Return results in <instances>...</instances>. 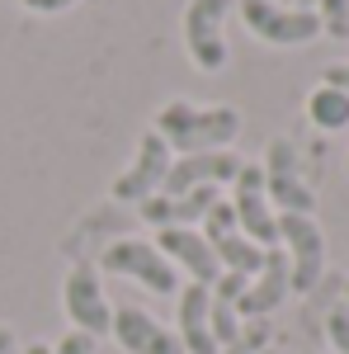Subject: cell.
Instances as JSON below:
<instances>
[{"mask_svg": "<svg viewBox=\"0 0 349 354\" xmlns=\"http://www.w3.org/2000/svg\"><path fill=\"white\" fill-rule=\"evenodd\" d=\"M156 133L165 137V147H180L185 156H194V151H227V142L241 133V113L194 109L189 100H170L156 113Z\"/></svg>", "mask_w": 349, "mask_h": 354, "instance_id": "6da1fadb", "label": "cell"}, {"mask_svg": "<svg viewBox=\"0 0 349 354\" xmlns=\"http://www.w3.org/2000/svg\"><path fill=\"white\" fill-rule=\"evenodd\" d=\"M279 245H288V283L293 293H312L326 274V236L307 213H279Z\"/></svg>", "mask_w": 349, "mask_h": 354, "instance_id": "7a4b0ae2", "label": "cell"}, {"mask_svg": "<svg viewBox=\"0 0 349 354\" xmlns=\"http://www.w3.org/2000/svg\"><path fill=\"white\" fill-rule=\"evenodd\" d=\"M232 213H236V227L241 236L260 245V250H274L279 245V213H269V194H265V165L245 161L232 180Z\"/></svg>", "mask_w": 349, "mask_h": 354, "instance_id": "3957f363", "label": "cell"}, {"mask_svg": "<svg viewBox=\"0 0 349 354\" xmlns=\"http://www.w3.org/2000/svg\"><path fill=\"white\" fill-rule=\"evenodd\" d=\"M203 241L213 245L217 265L227 274H260L265 270V255L269 250H260V245L250 241V236H241V227H236V213H232V203L227 198H217L213 208H208V218H203Z\"/></svg>", "mask_w": 349, "mask_h": 354, "instance_id": "277c9868", "label": "cell"}, {"mask_svg": "<svg viewBox=\"0 0 349 354\" xmlns=\"http://www.w3.org/2000/svg\"><path fill=\"white\" fill-rule=\"evenodd\" d=\"M241 19L255 38H265L274 48H297V43H312L321 33L317 10H288L274 0H241Z\"/></svg>", "mask_w": 349, "mask_h": 354, "instance_id": "5b68a950", "label": "cell"}, {"mask_svg": "<svg viewBox=\"0 0 349 354\" xmlns=\"http://www.w3.org/2000/svg\"><path fill=\"white\" fill-rule=\"evenodd\" d=\"M265 194L269 203H279V213H307L317 208V194L302 180V165H297V147L288 137H274L265 151Z\"/></svg>", "mask_w": 349, "mask_h": 354, "instance_id": "8992f818", "label": "cell"}, {"mask_svg": "<svg viewBox=\"0 0 349 354\" xmlns=\"http://www.w3.org/2000/svg\"><path fill=\"white\" fill-rule=\"evenodd\" d=\"M227 15H232V0H189L185 43L198 71H222L227 66V38H222Z\"/></svg>", "mask_w": 349, "mask_h": 354, "instance_id": "52a82bcc", "label": "cell"}, {"mask_svg": "<svg viewBox=\"0 0 349 354\" xmlns=\"http://www.w3.org/2000/svg\"><path fill=\"white\" fill-rule=\"evenodd\" d=\"M104 270H109V274H128V279H137V283H142V288H151L156 298L180 288V274H175V265H170V260H165V255H161L151 241H137V236L109 245V250H104Z\"/></svg>", "mask_w": 349, "mask_h": 354, "instance_id": "ba28073f", "label": "cell"}, {"mask_svg": "<svg viewBox=\"0 0 349 354\" xmlns=\"http://www.w3.org/2000/svg\"><path fill=\"white\" fill-rule=\"evenodd\" d=\"M62 302H66V317H71V326L85 330L90 340H100L113 322V307H109L104 288H100V274L90 270V265H76V270L66 274V288H62Z\"/></svg>", "mask_w": 349, "mask_h": 354, "instance_id": "9c48e42d", "label": "cell"}, {"mask_svg": "<svg viewBox=\"0 0 349 354\" xmlns=\"http://www.w3.org/2000/svg\"><path fill=\"white\" fill-rule=\"evenodd\" d=\"M165 170H170V147H165V137L151 128V133L142 137V147H137V161L113 180V198H118V203H142V198H151V194L165 185Z\"/></svg>", "mask_w": 349, "mask_h": 354, "instance_id": "30bf717a", "label": "cell"}, {"mask_svg": "<svg viewBox=\"0 0 349 354\" xmlns=\"http://www.w3.org/2000/svg\"><path fill=\"white\" fill-rule=\"evenodd\" d=\"M156 250H161L170 265L189 270V279H194V283H203V288H213L217 279H222V265H217L213 245L203 241V232H194V227H161Z\"/></svg>", "mask_w": 349, "mask_h": 354, "instance_id": "8fae6325", "label": "cell"}, {"mask_svg": "<svg viewBox=\"0 0 349 354\" xmlns=\"http://www.w3.org/2000/svg\"><path fill=\"white\" fill-rule=\"evenodd\" d=\"M241 165L245 161L236 151H194L185 161H170L161 194L175 198V194H189V189H198V185H227V180H236Z\"/></svg>", "mask_w": 349, "mask_h": 354, "instance_id": "7c38bea8", "label": "cell"}, {"mask_svg": "<svg viewBox=\"0 0 349 354\" xmlns=\"http://www.w3.org/2000/svg\"><path fill=\"white\" fill-rule=\"evenodd\" d=\"M109 330L118 335V345L128 354H185L180 335H170V330H165L156 317H147L142 307H118L113 322H109Z\"/></svg>", "mask_w": 349, "mask_h": 354, "instance_id": "4fadbf2b", "label": "cell"}, {"mask_svg": "<svg viewBox=\"0 0 349 354\" xmlns=\"http://www.w3.org/2000/svg\"><path fill=\"white\" fill-rule=\"evenodd\" d=\"M288 293H293V283H288V255L274 245L265 255V270L255 274V283H245V293L236 298V317H250V322L255 317H269Z\"/></svg>", "mask_w": 349, "mask_h": 354, "instance_id": "5bb4252c", "label": "cell"}, {"mask_svg": "<svg viewBox=\"0 0 349 354\" xmlns=\"http://www.w3.org/2000/svg\"><path fill=\"white\" fill-rule=\"evenodd\" d=\"M217 198H222L217 185H198V189L175 194V198L151 194V198H142V218L151 222V227H194V222L208 218V208H213Z\"/></svg>", "mask_w": 349, "mask_h": 354, "instance_id": "9a60e30c", "label": "cell"}, {"mask_svg": "<svg viewBox=\"0 0 349 354\" xmlns=\"http://www.w3.org/2000/svg\"><path fill=\"white\" fill-rule=\"evenodd\" d=\"M208 307H213V288H203V283H189L180 293V345H185V354H217Z\"/></svg>", "mask_w": 349, "mask_h": 354, "instance_id": "2e32d148", "label": "cell"}, {"mask_svg": "<svg viewBox=\"0 0 349 354\" xmlns=\"http://www.w3.org/2000/svg\"><path fill=\"white\" fill-rule=\"evenodd\" d=\"M307 118H312L321 133H340V128H349V95L335 90V85H317V90L307 95Z\"/></svg>", "mask_w": 349, "mask_h": 354, "instance_id": "e0dca14e", "label": "cell"}, {"mask_svg": "<svg viewBox=\"0 0 349 354\" xmlns=\"http://www.w3.org/2000/svg\"><path fill=\"white\" fill-rule=\"evenodd\" d=\"M208 322H213L217 350H222V345H232V340L241 335V317H236V307H232V302H217V298H213V307H208Z\"/></svg>", "mask_w": 349, "mask_h": 354, "instance_id": "ac0fdd59", "label": "cell"}, {"mask_svg": "<svg viewBox=\"0 0 349 354\" xmlns=\"http://www.w3.org/2000/svg\"><path fill=\"white\" fill-rule=\"evenodd\" d=\"M317 19H321V33H330V38H349V0H321Z\"/></svg>", "mask_w": 349, "mask_h": 354, "instance_id": "d6986e66", "label": "cell"}, {"mask_svg": "<svg viewBox=\"0 0 349 354\" xmlns=\"http://www.w3.org/2000/svg\"><path fill=\"white\" fill-rule=\"evenodd\" d=\"M326 340H330L335 354H349V307L345 302H335V307L326 312Z\"/></svg>", "mask_w": 349, "mask_h": 354, "instance_id": "ffe728a7", "label": "cell"}, {"mask_svg": "<svg viewBox=\"0 0 349 354\" xmlns=\"http://www.w3.org/2000/svg\"><path fill=\"white\" fill-rule=\"evenodd\" d=\"M245 283H250L245 274H227V270H222V279L213 283V298H217V302H232V307H236V298L245 293Z\"/></svg>", "mask_w": 349, "mask_h": 354, "instance_id": "44dd1931", "label": "cell"}, {"mask_svg": "<svg viewBox=\"0 0 349 354\" xmlns=\"http://www.w3.org/2000/svg\"><path fill=\"white\" fill-rule=\"evenodd\" d=\"M53 354H95V340H90L85 330H71V335H66Z\"/></svg>", "mask_w": 349, "mask_h": 354, "instance_id": "7402d4cb", "label": "cell"}, {"mask_svg": "<svg viewBox=\"0 0 349 354\" xmlns=\"http://www.w3.org/2000/svg\"><path fill=\"white\" fill-rule=\"evenodd\" d=\"M321 85H335V90H345V95H349V62H335V66L326 71Z\"/></svg>", "mask_w": 349, "mask_h": 354, "instance_id": "603a6c76", "label": "cell"}, {"mask_svg": "<svg viewBox=\"0 0 349 354\" xmlns=\"http://www.w3.org/2000/svg\"><path fill=\"white\" fill-rule=\"evenodd\" d=\"M33 15H57V10H66V5H76V0H24Z\"/></svg>", "mask_w": 349, "mask_h": 354, "instance_id": "cb8c5ba5", "label": "cell"}, {"mask_svg": "<svg viewBox=\"0 0 349 354\" xmlns=\"http://www.w3.org/2000/svg\"><path fill=\"white\" fill-rule=\"evenodd\" d=\"M10 345H15V335H10V326H0V354H10Z\"/></svg>", "mask_w": 349, "mask_h": 354, "instance_id": "d4e9b609", "label": "cell"}, {"mask_svg": "<svg viewBox=\"0 0 349 354\" xmlns=\"http://www.w3.org/2000/svg\"><path fill=\"white\" fill-rule=\"evenodd\" d=\"M24 354H53V350H48V345L38 340V345H24Z\"/></svg>", "mask_w": 349, "mask_h": 354, "instance_id": "484cf974", "label": "cell"}, {"mask_svg": "<svg viewBox=\"0 0 349 354\" xmlns=\"http://www.w3.org/2000/svg\"><path fill=\"white\" fill-rule=\"evenodd\" d=\"M345 307H349V279H345Z\"/></svg>", "mask_w": 349, "mask_h": 354, "instance_id": "4316f807", "label": "cell"}, {"mask_svg": "<svg viewBox=\"0 0 349 354\" xmlns=\"http://www.w3.org/2000/svg\"><path fill=\"white\" fill-rule=\"evenodd\" d=\"M260 354H279V350H260Z\"/></svg>", "mask_w": 349, "mask_h": 354, "instance_id": "83f0119b", "label": "cell"}]
</instances>
